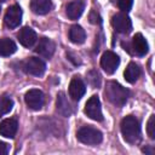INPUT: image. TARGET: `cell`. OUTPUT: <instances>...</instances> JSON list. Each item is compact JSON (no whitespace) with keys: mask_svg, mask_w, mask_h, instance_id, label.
<instances>
[{"mask_svg":"<svg viewBox=\"0 0 155 155\" xmlns=\"http://www.w3.org/2000/svg\"><path fill=\"white\" fill-rule=\"evenodd\" d=\"M0 1H4V0H0Z\"/></svg>","mask_w":155,"mask_h":155,"instance_id":"28","label":"cell"},{"mask_svg":"<svg viewBox=\"0 0 155 155\" xmlns=\"http://www.w3.org/2000/svg\"><path fill=\"white\" fill-rule=\"evenodd\" d=\"M87 79L92 87H98L101 85V75L96 70H90L87 73Z\"/></svg>","mask_w":155,"mask_h":155,"instance_id":"22","label":"cell"},{"mask_svg":"<svg viewBox=\"0 0 155 155\" xmlns=\"http://www.w3.org/2000/svg\"><path fill=\"white\" fill-rule=\"evenodd\" d=\"M54 48H56L54 42L51 39H48V38H41L39 40V44L36 45L35 51H36V53H39L44 58H51L52 54L54 53Z\"/></svg>","mask_w":155,"mask_h":155,"instance_id":"11","label":"cell"},{"mask_svg":"<svg viewBox=\"0 0 155 155\" xmlns=\"http://www.w3.org/2000/svg\"><path fill=\"white\" fill-rule=\"evenodd\" d=\"M121 133L124 139L130 144H136L140 139V126L136 116L127 115L121 121Z\"/></svg>","mask_w":155,"mask_h":155,"instance_id":"2","label":"cell"},{"mask_svg":"<svg viewBox=\"0 0 155 155\" xmlns=\"http://www.w3.org/2000/svg\"><path fill=\"white\" fill-rule=\"evenodd\" d=\"M10 150V145L5 142H1L0 140V155H6Z\"/></svg>","mask_w":155,"mask_h":155,"instance_id":"26","label":"cell"},{"mask_svg":"<svg viewBox=\"0 0 155 155\" xmlns=\"http://www.w3.org/2000/svg\"><path fill=\"white\" fill-rule=\"evenodd\" d=\"M13 107V101L7 97V96H4L0 98V116L4 115V114H7Z\"/></svg>","mask_w":155,"mask_h":155,"instance_id":"21","label":"cell"},{"mask_svg":"<svg viewBox=\"0 0 155 155\" xmlns=\"http://www.w3.org/2000/svg\"><path fill=\"white\" fill-rule=\"evenodd\" d=\"M22 8L18 5H12L7 8L5 13V24L8 28H16L22 22Z\"/></svg>","mask_w":155,"mask_h":155,"instance_id":"9","label":"cell"},{"mask_svg":"<svg viewBox=\"0 0 155 155\" xmlns=\"http://www.w3.org/2000/svg\"><path fill=\"white\" fill-rule=\"evenodd\" d=\"M88 18H90V22H91L92 24H101V23H102V18H101L99 13L96 12V11H91Z\"/></svg>","mask_w":155,"mask_h":155,"instance_id":"25","label":"cell"},{"mask_svg":"<svg viewBox=\"0 0 155 155\" xmlns=\"http://www.w3.org/2000/svg\"><path fill=\"white\" fill-rule=\"evenodd\" d=\"M132 4H133V0H117V6L124 12L130 11L132 7Z\"/></svg>","mask_w":155,"mask_h":155,"instance_id":"24","label":"cell"},{"mask_svg":"<svg viewBox=\"0 0 155 155\" xmlns=\"http://www.w3.org/2000/svg\"><path fill=\"white\" fill-rule=\"evenodd\" d=\"M56 108H57L58 114H61L62 116L69 117V116L71 115L73 109H71V105H70V103L68 102V98L65 97V93H64V92H59V93L57 94Z\"/></svg>","mask_w":155,"mask_h":155,"instance_id":"14","label":"cell"},{"mask_svg":"<svg viewBox=\"0 0 155 155\" xmlns=\"http://www.w3.org/2000/svg\"><path fill=\"white\" fill-rule=\"evenodd\" d=\"M147 133L148 136L154 139L155 138V115H151L148 120V124H147Z\"/></svg>","mask_w":155,"mask_h":155,"instance_id":"23","label":"cell"},{"mask_svg":"<svg viewBox=\"0 0 155 155\" xmlns=\"http://www.w3.org/2000/svg\"><path fill=\"white\" fill-rule=\"evenodd\" d=\"M142 150H143V153H148V154H153V153H154V151H153L151 149H149V148H143Z\"/></svg>","mask_w":155,"mask_h":155,"instance_id":"27","label":"cell"},{"mask_svg":"<svg viewBox=\"0 0 155 155\" xmlns=\"http://www.w3.org/2000/svg\"><path fill=\"white\" fill-rule=\"evenodd\" d=\"M119 64H120V58L113 51H105L101 57V67L107 74H114Z\"/></svg>","mask_w":155,"mask_h":155,"instance_id":"4","label":"cell"},{"mask_svg":"<svg viewBox=\"0 0 155 155\" xmlns=\"http://www.w3.org/2000/svg\"><path fill=\"white\" fill-rule=\"evenodd\" d=\"M85 10V5L82 1L80 0H75V1H71L65 7V12H67V16L70 18V19H78L82 12Z\"/></svg>","mask_w":155,"mask_h":155,"instance_id":"15","label":"cell"},{"mask_svg":"<svg viewBox=\"0 0 155 155\" xmlns=\"http://www.w3.org/2000/svg\"><path fill=\"white\" fill-rule=\"evenodd\" d=\"M24 101L29 109L40 110L44 105V93L38 88H31L25 93Z\"/></svg>","mask_w":155,"mask_h":155,"instance_id":"6","label":"cell"},{"mask_svg":"<svg viewBox=\"0 0 155 155\" xmlns=\"http://www.w3.org/2000/svg\"><path fill=\"white\" fill-rule=\"evenodd\" d=\"M104 93L107 99L116 107H122L126 104L130 97V91L116 81H108Z\"/></svg>","mask_w":155,"mask_h":155,"instance_id":"1","label":"cell"},{"mask_svg":"<svg viewBox=\"0 0 155 155\" xmlns=\"http://www.w3.org/2000/svg\"><path fill=\"white\" fill-rule=\"evenodd\" d=\"M30 8L36 15H46L52 8V1L51 0H31Z\"/></svg>","mask_w":155,"mask_h":155,"instance_id":"17","label":"cell"},{"mask_svg":"<svg viewBox=\"0 0 155 155\" xmlns=\"http://www.w3.org/2000/svg\"><path fill=\"white\" fill-rule=\"evenodd\" d=\"M124 76H125V79H126L127 82H130V84L136 82L138 80V78L140 76V68H139V65L136 64V63H133V62L130 63L127 65V68L125 69Z\"/></svg>","mask_w":155,"mask_h":155,"instance_id":"19","label":"cell"},{"mask_svg":"<svg viewBox=\"0 0 155 155\" xmlns=\"http://www.w3.org/2000/svg\"><path fill=\"white\" fill-rule=\"evenodd\" d=\"M85 114L94 120V121H102L103 120V114H102V108H101V101L97 96L90 97V99L86 102L85 105Z\"/></svg>","mask_w":155,"mask_h":155,"instance_id":"5","label":"cell"},{"mask_svg":"<svg viewBox=\"0 0 155 155\" xmlns=\"http://www.w3.org/2000/svg\"><path fill=\"white\" fill-rule=\"evenodd\" d=\"M18 41L21 42V45H23L24 47H31L35 41H36V33L30 28V27H24L22 28L18 34H17Z\"/></svg>","mask_w":155,"mask_h":155,"instance_id":"12","label":"cell"},{"mask_svg":"<svg viewBox=\"0 0 155 155\" xmlns=\"http://www.w3.org/2000/svg\"><path fill=\"white\" fill-rule=\"evenodd\" d=\"M24 69L28 74L34 75V76H41L44 75L46 70V64L42 59L38 57H30L25 61L24 63Z\"/></svg>","mask_w":155,"mask_h":155,"instance_id":"8","label":"cell"},{"mask_svg":"<svg viewBox=\"0 0 155 155\" xmlns=\"http://www.w3.org/2000/svg\"><path fill=\"white\" fill-rule=\"evenodd\" d=\"M85 92H86V86L84 81L79 76H74L69 84V96L74 101H79L85 94Z\"/></svg>","mask_w":155,"mask_h":155,"instance_id":"10","label":"cell"},{"mask_svg":"<svg viewBox=\"0 0 155 155\" xmlns=\"http://www.w3.org/2000/svg\"><path fill=\"white\" fill-rule=\"evenodd\" d=\"M132 47H133L134 53L138 54V56H144L148 52V48H149L147 40L144 39V36L140 33H137L133 36V39H132Z\"/></svg>","mask_w":155,"mask_h":155,"instance_id":"16","label":"cell"},{"mask_svg":"<svg viewBox=\"0 0 155 155\" xmlns=\"http://www.w3.org/2000/svg\"><path fill=\"white\" fill-rule=\"evenodd\" d=\"M18 130V124L15 119H5L0 122V134L6 138H15Z\"/></svg>","mask_w":155,"mask_h":155,"instance_id":"13","label":"cell"},{"mask_svg":"<svg viewBox=\"0 0 155 155\" xmlns=\"http://www.w3.org/2000/svg\"><path fill=\"white\" fill-rule=\"evenodd\" d=\"M69 39H70L71 42H74L76 45L84 44L85 40H86V33L82 29V27H80L78 24L71 25L70 29H69Z\"/></svg>","mask_w":155,"mask_h":155,"instance_id":"18","label":"cell"},{"mask_svg":"<svg viewBox=\"0 0 155 155\" xmlns=\"http://www.w3.org/2000/svg\"><path fill=\"white\" fill-rule=\"evenodd\" d=\"M111 25L114 27V29L119 33H122V34H127L131 31L132 29V22L130 19V17L121 12V13H116L111 18Z\"/></svg>","mask_w":155,"mask_h":155,"instance_id":"7","label":"cell"},{"mask_svg":"<svg viewBox=\"0 0 155 155\" xmlns=\"http://www.w3.org/2000/svg\"><path fill=\"white\" fill-rule=\"evenodd\" d=\"M17 46L16 44L8 39V38H2L0 39V56H11L16 52Z\"/></svg>","mask_w":155,"mask_h":155,"instance_id":"20","label":"cell"},{"mask_svg":"<svg viewBox=\"0 0 155 155\" xmlns=\"http://www.w3.org/2000/svg\"><path fill=\"white\" fill-rule=\"evenodd\" d=\"M76 138L87 145H97L102 142L103 139V134L99 130L92 127V126H84L81 127L78 133H76Z\"/></svg>","mask_w":155,"mask_h":155,"instance_id":"3","label":"cell"}]
</instances>
